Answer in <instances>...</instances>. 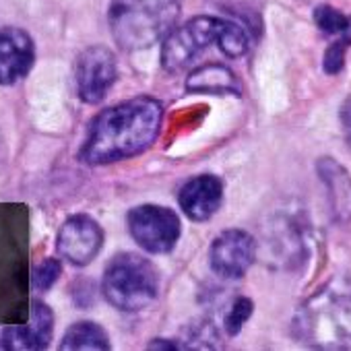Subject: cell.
<instances>
[{"label": "cell", "mask_w": 351, "mask_h": 351, "mask_svg": "<svg viewBox=\"0 0 351 351\" xmlns=\"http://www.w3.org/2000/svg\"><path fill=\"white\" fill-rule=\"evenodd\" d=\"M217 48L226 58H242L250 40L244 27L230 19L199 15L189 19L184 25H176L161 42V66L167 73H182L191 66L205 50Z\"/></svg>", "instance_id": "cell-3"}, {"label": "cell", "mask_w": 351, "mask_h": 351, "mask_svg": "<svg viewBox=\"0 0 351 351\" xmlns=\"http://www.w3.org/2000/svg\"><path fill=\"white\" fill-rule=\"evenodd\" d=\"M126 228L134 244L147 254H167L182 236L180 215L163 205H138L126 213Z\"/></svg>", "instance_id": "cell-6"}, {"label": "cell", "mask_w": 351, "mask_h": 351, "mask_svg": "<svg viewBox=\"0 0 351 351\" xmlns=\"http://www.w3.org/2000/svg\"><path fill=\"white\" fill-rule=\"evenodd\" d=\"M318 176L328 191L330 209L337 217V221H349L351 219V176L349 171L339 165L332 157H322L316 163Z\"/></svg>", "instance_id": "cell-13"}, {"label": "cell", "mask_w": 351, "mask_h": 351, "mask_svg": "<svg viewBox=\"0 0 351 351\" xmlns=\"http://www.w3.org/2000/svg\"><path fill=\"white\" fill-rule=\"evenodd\" d=\"M163 104L151 95L122 99L89 122L79 159L87 165H112L151 149L161 132Z\"/></svg>", "instance_id": "cell-1"}, {"label": "cell", "mask_w": 351, "mask_h": 351, "mask_svg": "<svg viewBox=\"0 0 351 351\" xmlns=\"http://www.w3.org/2000/svg\"><path fill=\"white\" fill-rule=\"evenodd\" d=\"M104 248V230L87 213L66 217L56 234V250L73 267L91 265Z\"/></svg>", "instance_id": "cell-8"}, {"label": "cell", "mask_w": 351, "mask_h": 351, "mask_svg": "<svg viewBox=\"0 0 351 351\" xmlns=\"http://www.w3.org/2000/svg\"><path fill=\"white\" fill-rule=\"evenodd\" d=\"M293 337L314 349H351V273L332 275L298 308Z\"/></svg>", "instance_id": "cell-2"}, {"label": "cell", "mask_w": 351, "mask_h": 351, "mask_svg": "<svg viewBox=\"0 0 351 351\" xmlns=\"http://www.w3.org/2000/svg\"><path fill=\"white\" fill-rule=\"evenodd\" d=\"M110 347L108 330L93 320H79L71 324L58 345L60 351H108Z\"/></svg>", "instance_id": "cell-15"}, {"label": "cell", "mask_w": 351, "mask_h": 351, "mask_svg": "<svg viewBox=\"0 0 351 351\" xmlns=\"http://www.w3.org/2000/svg\"><path fill=\"white\" fill-rule=\"evenodd\" d=\"M252 310H254V304L250 298H236L234 304L228 308L226 316H223V328L230 337H236L244 324L248 322V318L252 316Z\"/></svg>", "instance_id": "cell-17"}, {"label": "cell", "mask_w": 351, "mask_h": 351, "mask_svg": "<svg viewBox=\"0 0 351 351\" xmlns=\"http://www.w3.org/2000/svg\"><path fill=\"white\" fill-rule=\"evenodd\" d=\"M36 64V44L25 29H0V85L23 81Z\"/></svg>", "instance_id": "cell-12"}, {"label": "cell", "mask_w": 351, "mask_h": 351, "mask_svg": "<svg viewBox=\"0 0 351 351\" xmlns=\"http://www.w3.org/2000/svg\"><path fill=\"white\" fill-rule=\"evenodd\" d=\"M314 23L328 38H351V17L343 15L335 7H328V5L316 7Z\"/></svg>", "instance_id": "cell-16"}, {"label": "cell", "mask_w": 351, "mask_h": 351, "mask_svg": "<svg viewBox=\"0 0 351 351\" xmlns=\"http://www.w3.org/2000/svg\"><path fill=\"white\" fill-rule=\"evenodd\" d=\"M256 261V240L244 230H223L209 246L211 271L228 281L242 279Z\"/></svg>", "instance_id": "cell-9"}, {"label": "cell", "mask_w": 351, "mask_h": 351, "mask_svg": "<svg viewBox=\"0 0 351 351\" xmlns=\"http://www.w3.org/2000/svg\"><path fill=\"white\" fill-rule=\"evenodd\" d=\"M180 0H112L108 25L124 52H143L165 40L178 25Z\"/></svg>", "instance_id": "cell-4"}, {"label": "cell", "mask_w": 351, "mask_h": 351, "mask_svg": "<svg viewBox=\"0 0 351 351\" xmlns=\"http://www.w3.org/2000/svg\"><path fill=\"white\" fill-rule=\"evenodd\" d=\"M186 89L191 93L205 95H238L240 85L236 75L226 64L207 62L186 77Z\"/></svg>", "instance_id": "cell-14"}, {"label": "cell", "mask_w": 351, "mask_h": 351, "mask_svg": "<svg viewBox=\"0 0 351 351\" xmlns=\"http://www.w3.org/2000/svg\"><path fill=\"white\" fill-rule=\"evenodd\" d=\"M62 275V265L58 258H44L38 263L32 271V287L36 291H48L56 285V281Z\"/></svg>", "instance_id": "cell-18"}, {"label": "cell", "mask_w": 351, "mask_h": 351, "mask_svg": "<svg viewBox=\"0 0 351 351\" xmlns=\"http://www.w3.org/2000/svg\"><path fill=\"white\" fill-rule=\"evenodd\" d=\"M351 46V38H335L322 56V69L326 75H337L345 66V54Z\"/></svg>", "instance_id": "cell-19"}, {"label": "cell", "mask_w": 351, "mask_h": 351, "mask_svg": "<svg viewBox=\"0 0 351 351\" xmlns=\"http://www.w3.org/2000/svg\"><path fill=\"white\" fill-rule=\"evenodd\" d=\"M339 122H341L343 138H345L347 147L351 149V97H347L341 104V108H339Z\"/></svg>", "instance_id": "cell-20"}, {"label": "cell", "mask_w": 351, "mask_h": 351, "mask_svg": "<svg viewBox=\"0 0 351 351\" xmlns=\"http://www.w3.org/2000/svg\"><path fill=\"white\" fill-rule=\"evenodd\" d=\"M157 267L136 252H120L110 258L101 275L106 302L120 312H141L159 295Z\"/></svg>", "instance_id": "cell-5"}, {"label": "cell", "mask_w": 351, "mask_h": 351, "mask_svg": "<svg viewBox=\"0 0 351 351\" xmlns=\"http://www.w3.org/2000/svg\"><path fill=\"white\" fill-rule=\"evenodd\" d=\"M118 81V62L110 48L95 44L75 60V87L83 104H99Z\"/></svg>", "instance_id": "cell-7"}, {"label": "cell", "mask_w": 351, "mask_h": 351, "mask_svg": "<svg viewBox=\"0 0 351 351\" xmlns=\"http://www.w3.org/2000/svg\"><path fill=\"white\" fill-rule=\"evenodd\" d=\"M223 203V182L215 173H199L189 178L178 191V205L182 213L195 221H209Z\"/></svg>", "instance_id": "cell-10"}, {"label": "cell", "mask_w": 351, "mask_h": 351, "mask_svg": "<svg viewBox=\"0 0 351 351\" xmlns=\"http://www.w3.org/2000/svg\"><path fill=\"white\" fill-rule=\"evenodd\" d=\"M149 349H161V351H178V349H184L180 343H176V339H151V343L147 345Z\"/></svg>", "instance_id": "cell-21"}, {"label": "cell", "mask_w": 351, "mask_h": 351, "mask_svg": "<svg viewBox=\"0 0 351 351\" xmlns=\"http://www.w3.org/2000/svg\"><path fill=\"white\" fill-rule=\"evenodd\" d=\"M54 335V312L48 304L34 300L25 324L7 326L0 332L5 349L11 351H40L46 349Z\"/></svg>", "instance_id": "cell-11"}]
</instances>
